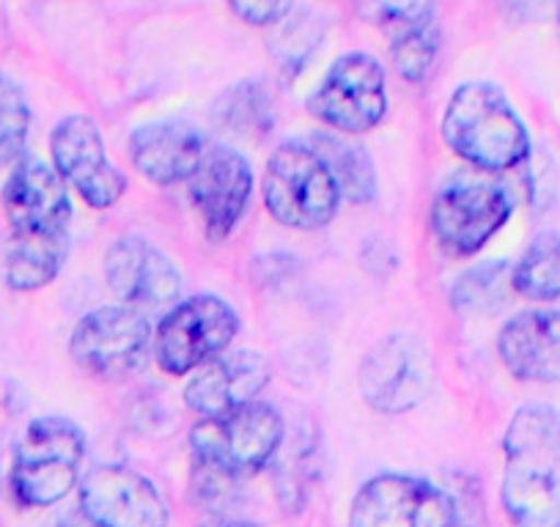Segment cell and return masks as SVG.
<instances>
[{
  "instance_id": "cell-1",
  "label": "cell",
  "mask_w": 560,
  "mask_h": 527,
  "mask_svg": "<svg viewBox=\"0 0 560 527\" xmlns=\"http://www.w3.org/2000/svg\"><path fill=\"white\" fill-rule=\"evenodd\" d=\"M503 508L516 527H560V412L525 405L503 434Z\"/></svg>"
},
{
  "instance_id": "cell-2",
  "label": "cell",
  "mask_w": 560,
  "mask_h": 527,
  "mask_svg": "<svg viewBox=\"0 0 560 527\" xmlns=\"http://www.w3.org/2000/svg\"><path fill=\"white\" fill-rule=\"evenodd\" d=\"M440 132L451 152L481 174H505L527 163L530 132L500 85L462 83L445 105Z\"/></svg>"
},
{
  "instance_id": "cell-3",
  "label": "cell",
  "mask_w": 560,
  "mask_h": 527,
  "mask_svg": "<svg viewBox=\"0 0 560 527\" xmlns=\"http://www.w3.org/2000/svg\"><path fill=\"white\" fill-rule=\"evenodd\" d=\"M85 432L63 415H42L14 445L12 494L23 508H50L80 487Z\"/></svg>"
},
{
  "instance_id": "cell-4",
  "label": "cell",
  "mask_w": 560,
  "mask_h": 527,
  "mask_svg": "<svg viewBox=\"0 0 560 527\" xmlns=\"http://www.w3.org/2000/svg\"><path fill=\"white\" fill-rule=\"evenodd\" d=\"M264 209L275 223L294 231H319L336 220L341 190L325 160L305 138L280 143L261 176Z\"/></svg>"
},
{
  "instance_id": "cell-5",
  "label": "cell",
  "mask_w": 560,
  "mask_h": 527,
  "mask_svg": "<svg viewBox=\"0 0 560 527\" xmlns=\"http://www.w3.org/2000/svg\"><path fill=\"white\" fill-rule=\"evenodd\" d=\"M283 440L287 426L280 412L258 399L225 415L201 418L190 432V454L196 461L245 481L280 454Z\"/></svg>"
},
{
  "instance_id": "cell-6",
  "label": "cell",
  "mask_w": 560,
  "mask_h": 527,
  "mask_svg": "<svg viewBox=\"0 0 560 527\" xmlns=\"http://www.w3.org/2000/svg\"><path fill=\"white\" fill-rule=\"evenodd\" d=\"M514 196L489 174H456L434 192L432 234L451 258H470L505 229Z\"/></svg>"
},
{
  "instance_id": "cell-7",
  "label": "cell",
  "mask_w": 560,
  "mask_h": 527,
  "mask_svg": "<svg viewBox=\"0 0 560 527\" xmlns=\"http://www.w3.org/2000/svg\"><path fill=\"white\" fill-rule=\"evenodd\" d=\"M154 327L127 305H102L74 325L69 354L94 379L127 382L154 360Z\"/></svg>"
},
{
  "instance_id": "cell-8",
  "label": "cell",
  "mask_w": 560,
  "mask_h": 527,
  "mask_svg": "<svg viewBox=\"0 0 560 527\" xmlns=\"http://www.w3.org/2000/svg\"><path fill=\"white\" fill-rule=\"evenodd\" d=\"M242 319L218 294L182 297L154 327V363L171 376H187L231 349Z\"/></svg>"
},
{
  "instance_id": "cell-9",
  "label": "cell",
  "mask_w": 560,
  "mask_h": 527,
  "mask_svg": "<svg viewBox=\"0 0 560 527\" xmlns=\"http://www.w3.org/2000/svg\"><path fill=\"white\" fill-rule=\"evenodd\" d=\"M432 349L415 332H393L376 341L360 363L358 387L365 405L382 415L418 410L434 390Z\"/></svg>"
},
{
  "instance_id": "cell-10",
  "label": "cell",
  "mask_w": 560,
  "mask_h": 527,
  "mask_svg": "<svg viewBox=\"0 0 560 527\" xmlns=\"http://www.w3.org/2000/svg\"><path fill=\"white\" fill-rule=\"evenodd\" d=\"M311 116L330 132L363 136L382 124L387 113L385 67L371 52H347L322 78L308 96Z\"/></svg>"
},
{
  "instance_id": "cell-11",
  "label": "cell",
  "mask_w": 560,
  "mask_h": 527,
  "mask_svg": "<svg viewBox=\"0 0 560 527\" xmlns=\"http://www.w3.org/2000/svg\"><path fill=\"white\" fill-rule=\"evenodd\" d=\"M454 494L427 478L382 472L358 489L349 527H456Z\"/></svg>"
},
{
  "instance_id": "cell-12",
  "label": "cell",
  "mask_w": 560,
  "mask_h": 527,
  "mask_svg": "<svg viewBox=\"0 0 560 527\" xmlns=\"http://www.w3.org/2000/svg\"><path fill=\"white\" fill-rule=\"evenodd\" d=\"M52 168L91 209H110L127 192L124 171L110 160L100 127L85 113L63 116L50 132Z\"/></svg>"
},
{
  "instance_id": "cell-13",
  "label": "cell",
  "mask_w": 560,
  "mask_h": 527,
  "mask_svg": "<svg viewBox=\"0 0 560 527\" xmlns=\"http://www.w3.org/2000/svg\"><path fill=\"white\" fill-rule=\"evenodd\" d=\"M102 272L118 303L147 316L174 308L185 292L174 258L143 236H118L107 247Z\"/></svg>"
},
{
  "instance_id": "cell-14",
  "label": "cell",
  "mask_w": 560,
  "mask_h": 527,
  "mask_svg": "<svg viewBox=\"0 0 560 527\" xmlns=\"http://www.w3.org/2000/svg\"><path fill=\"white\" fill-rule=\"evenodd\" d=\"M190 203L209 242H225L245 218L253 198V168L236 149L207 143L201 163L187 179Z\"/></svg>"
},
{
  "instance_id": "cell-15",
  "label": "cell",
  "mask_w": 560,
  "mask_h": 527,
  "mask_svg": "<svg viewBox=\"0 0 560 527\" xmlns=\"http://www.w3.org/2000/svg\"><path fill=\"white\" fill-rule=\"evenodd\" d=\"M78 508L96 527H168L171 514L152 478L127 465H100L78 487Z\"/></svg>"
},
{
  "instance_id": "cell-16",
  "label": "cell",
  "mask_w": 560,
  "mask_h": 527,
  "mask_svg": "<svg viewBox=\"0 0 560 527\" xmlns=\"http://www.w3.org/2000/svg\"><path fill=\"white\" fill-rule=\"evenodd\" d=\"M3 212L9 234L18 236H69L72 201L67 181L45 160L23 157L3 185Z\"/></svg>"
},
{
  "instance_id": "cell-17",
  "label": "cell",
  "mask_w": 560,
  "mask_h": 527,
  "mask_svg": "<svg viewBox=\"0 0 560 527\" xmlns=\"http://www.w3.org/2000/svg\"><path fill=\"white\" fill-rule=\"evenodd\" d=\"M272 379V365L256 349H225L190 374L185 385L187 410L198 418H218L258 401Z\"/></svg>"
},
{
  "instance_id": "cell-18",
  "label": "cell",
  "mask_w": 560,
  "mask_h": 527,
  "mask_svg": "<svg viewBox=\"0 0 560 527\" xmlns=\"http://www.w3.org/2000/svg\"><path fill=\"white\" fill-rule=\"evenodd\" d=\"M498 354L514 379L560 385V311L530 308L511 316L498 336Z\"/></svg>"
},
{
  "instance_id": "cell-19",
  "label": "cell",
  "mask_w": 560,
  "mask_h": 527,
  "mask_svg": "<svg viewBox=\"0 0 560 527\" xmlns=\"http://www.w3.org/2000/svg\"><path fill=\"white\" fill-rule=\"evenodd\" d=\"M203 152H207V141L201 132L176 118L140 124L129 136L132 168L158 187H174L190 179Z\"/></svg>"
},
{
  "instance_id": "cell-20",
  "label": "cell",
  "mask_w": 560,
  "mask_h": 527,
  "mask_svg": "<svg viewBox=\"0 0 560 527\" xmlns=\"http://www.w3.org/2000/svg\"><path fill=\"white\" fill-rule=\"evenodd\" d=\"M69 236L9 234L3 247V278L14 292H39L50 286L67 261Z\"/></svg>"
},
{
  "instance_id": "cell-21",
  "label": "cell",
  "mask_w": 560,
  "mask_h": 527,
  "mask_svg": "<svg viewBox=\"0 0 560 527\" xmlns=\"http://www.w3.org/2000/svg\"><path fill=\"white\" fill-rule=\"evenodd\" d=\"M305 141L314 147V152L325 160V165L330 168L332 179H336L341 198L347 203H371L376 198V168L374 160L369 157L363 147L358 141H352V136H341V132H330V129H322L314 132Z\"/></svg>"
},
{
  "instance_id": "cell-22",
  "label": "cell",
  "mask_w": 560,
  "mask_h": 527,
  "mask_svg": "<svg viewBox=\"0 0 560 527\" xmlns=\"http://www.w3.org/2000/svg\"><path fill=\"white\" fill-rule=\"evenodd\" d=\"M514 294L530 303H558L560 300V231H541L511 264Z\"/></svg>"
},
{
  "instance_id": "cell-23",
  "label": "cell",
  "mask_w": 560,
  "mask_h": 527,
  "mask_svg": "<svg viewBox=\"0 0 560 527\" xmlns=\"http://www.w3.org/2000/svg\"><path fill=\"white\" fill-rule=\"evenodd\" d=\"M511 294H514L511 264L481 261L465 276L456 278L454 289H451V303H454V311L465 316H494L505 308Z\"/></svg>"
},
{
  "instance_id": "cell-24",
  "label": "cell",
  "mask_w": 560,
  "mask_h": 527,
  "mask_svg": "<svg viewBox=\"0 0 560 527\" xmlns=\"http://www.w3.org/2000/svg\"><path fill=\"white\" fill-rule=\"evenodd\" d=\"M214 116L234 136H267L275 121L272 96H269L264 83L245 80V83L231 85V89H225L218 96V102H214Z\"/></svg>"
},
{
  "instance_id": "cell-25",
  "label": "cell",
  "mask_w": 560,
  "mask_h": 527,
  "mask_svg": "<svg viewBox=\"0 0 560 527\" xmlns=\"http://www.w3.org/2000/svg\"><path fill=\"white\" fill-rule=\"evenodd\" d=\"M31 136V105L12 78L0 74V171L25 157Z\"/></svg>"
},
{
  "instance_id": "cell-26",
  "label": "cell",
  "mask_w": 560,
  "mask_h": 527,
  "mask_svg": "<svg viewBox=\"0 0 560 527\" xmlns=\"http://www.w3.org/2000/svg\"><path fill=\"white\" fill-rule=\"evenodd\" d=\"M358 9L369 23L385 31L390 42L438 23L434 0H358Z\"/></svg>"
},
{
  "instance_id": "cell-27",
  "label": "cell",
  "mask_w": 560,
  "mask_h": 527,
  "mask_svg": "<svg viewBox=\"0 0 560 527\" xmlns=\"http://www.w3.org/2000/svg\"><path fill=\"white\" fill-rule=\"evenodd\" d=\"M440 52V31L438 23L418 28L412 34H404L390 42L393 69L401 74L407 83H423L432 74Z\"/></svg>"
},
{
  "instance_id": "cell-28",
  "label": "cell",
  "mask_w": 560,
  "mask_h": 527,
  "mask_svg": "<svg viewBox=\"0 0 560 527\" xmlns=\"http://www.w3.org/2000/svg\"><path fill=\"white\" fill-rule=\"evenodd\" d=\"M322 28L311 14H300V17H292V14H289L287 20H280L278 23V36L272 39L275 58H278L287 69L300 72V69L305 67V61H308L311 52L316 50Z\"/></svg>"
},
{
  "instance_id": "cell-29",
  "label": "cell",
  "mask_w": 560,
  "mask_h": 527,
  "mask_svg": "<svg viewBox=\"0 0 560 527\" xmlns=\"http://www.w3.org/2000/svg\"><path fill=\"white\" fill-rule=\"evenodd\" d=\"M231 12L247 25H278L294 9V0H229Z\"/></svg>"
},
{
  "instance_id": "cell-30",
  "label": "cell",
  "mask_w": 560,
  "mask_h": 527,
  "mask_svg": "<svg viewBox=\"0 0 560 527\" xmlns=\"http://www.w3.org/2000/svg\"><path fill=\"white\" fill-rule=\"evenodd\" d=\"M505 7V12L514 14V17H538L541 12H547V7H558V0H500Z\"/></svg>"
},
{
  "instance_id": "cell-31",
  "label": "cell",
  "mask_w": 560,
  "mask_h": 527,
  "mask_svg": "<svg viewBox=\"0 0 560 527\" xmlns=\"http://www.w3.org/2000/svg\"><path fill=\"white\" fill-rule=\"evenodd\" d=\"M56 527H96V525L83 514V511L78 508V511H69V514H63L61 519L56 522Z\"/></svg>"
},
{
  "instance_id": "cell-32",
  "label": "cell",
  "mask_w": 560,
  "mask_h": 527,
  "mask_svg": "<svg viewBox=\"0 0 560 527\" xmlns=\"http://www.w3.org/2000/svg\"><path fill=\"white\" fill-rule=\"evenodd\" d=\"M198 527H256L250 522H242V519H229V516H212V519L201 522Z\"/></svg>"
},
{
  "instance_id": "cell-33",
  "label": "cell",
  "mask_w": 560,
  "mask_h": 527,
  "mask_svg": "<svg viewBox=\"0 0 560 527\" xmlns=\"http://www.w3.org/2000/svg\"><path fill=\"white\" fill-rule=\"evenodd\" d=\"M555 20H558V31H560V0H558V7H555Z\"/></svg>"
}]
</instances>
